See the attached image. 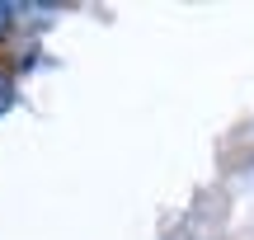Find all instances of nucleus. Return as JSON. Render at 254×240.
<instances>
[{
  "label": "nucleus",
  "mask_w": 254,
  "mask_h": 240,
  "mask_svg": "<svg viewBox=\"0 0 254 240\" xmlns=\"http://www.w3.org/2000/svg\"><path fill=\"white\" fill-rule=\"evenodd\" d=\"M9 14H14V9H9V5H0V33L9 28Z\"/></svg>",
  "instance_id": "f257e3e1"
}]
</instances>
